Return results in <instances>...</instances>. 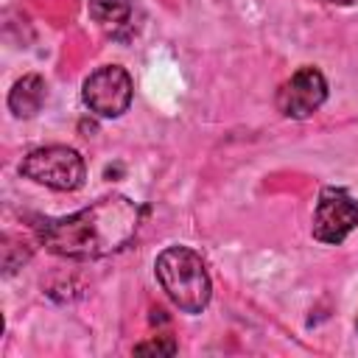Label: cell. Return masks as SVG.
<instances>
[{
  "label": "cell",
  "mask_w": 358,
  "mask_h": 358,
  "mask_svg": "<svg viewBox=\"0 0 358 358\" xmlns=\"http://www.w3.org/2000/svg\"><path fill=\"white\" fill-rule=\"evenodd\" d=\"M179 347H176V341L171 338V336H154V338H148V341H140V344H134V352L137 355H148V352H154V355H173Z\"/></svg>",
  "instance_id": "9"
},
{
  "label": "cell",
  "mask_w": 358,
  "mask_h": 358,
  "mask_svg": "<svg viewBox=\"0 0 358 358\" xmlns=\"http://www.w3.org/2000/svg\"><path fill=\"white\" fill-rule=\"evenodd\" d=\"M134 98V81L126 67L103 64L92 70L81 84L84 106L98 117H120Z\"/></svg>",
  "instance_id": "4"
},
{
  "label": "cell",
  "mask_w": 358,
  "mask_h": 358,
  "mask_svg": "<svg viewBox=\"0 0 358 358\" xmlns=\"http://www.w3.org/2000/svg\"><path fill=\"white\" fill-rule=\"evenodd\" d=\"M355 327H358V319H355Z\"/></svg>",
  "instance_id": "11"
},
{
  "label": "cell",
  "mask_w": 358,
  "mask_h": 358,
  "mask_svg": "<svg viewBox=\"0 0 358 358\" xmlns=\"http://www.w3.org/2000/svg\"><path fill=\"white\" fill-rule=\"evenodd\" d=\"M324 101H327V78L322 76L319 67H310V64L291 73V78L280 84L277 98H274L277 112L291 120L310 117Z\"/></svg>",
  "instance_id": "6"
},
{
  "label": "cell",
  "mask_w": 358,
  "mask_h": 358,
  "mask_svg": "<svg viewBox=\"0 0 358 358\" xmlns=\"http://www.w3.org/2000/svg\"><path fill=\"white\" fill-rule=\"evenodd\" d=\"M92 22L115 42H131L140 31V14L131 0H90Z\"/></svg>",
  "instance_id": "7"
},
{
  "label": "cell",
  "mask_w": 358,
  "mask_h": 358,
  "mask_svg": "<svg viewBox=\"0 0 358 358\" xmlns=\"http://www.w3.org/2000/svg\"><path fill=\"white\" fill-rule=\"evenodd\" d=\"M358 227V199L344 187H322L313 210V238L319 243H341Z\"/></svg>",
  "instance_id": "5"
},
{
  "label": "cell",
  "mask_w": 358,
  "mask_h": 358,
  "mask_svg": "<svg viewBox=\"0 0 358 358\" xmlns=\"http://www.w3.org/2000/svg\"><path fill=\"white\" fill-rule=\"evenodd\" d=\"M154 274L165 296L182 313H201L210 305L213 282L204 260L187 246H168L154 260Z\"/></svg>",
  "instance_id": "2"
},
{
  "label": "cell",
  "mask_w": 358,
  "mask_h": 358,
  "mask_svg": "<svg viewBox=\"0 0 358 358\" xmlns=\"http://www.w3.org/2000/svg\"><path fill=\"white\" fill-rule=\"evenodd\" d=\"M20 173L50 190L70 193L84 185L87 165H84V157L70 145H39L22 157Z\"/></svg>",
  "instance_id": "3"
},
{
  "label": "cell",
  "mask_w": 358,
  "mask_h": 358,
  "mask_svg": "<svg viewBox=\"0 0 358 358\" xmlns=\"http://www.w3.org/2000/svg\"><path fill=\"white\" fill-rule=\"evenodd\" d=\"M327 3H336V6H352L355 0H327Z\"/></svg>",
  "instance_id": "10"
},
{
  "label": "cell",
  "mask_w": 358,
  "mask_h": 358,
  "mask_svg": "<svg viewBox=\"0 0 358 358\" xmlns=\"http://www.w3.org/2000/svg\"><path fill=\"white\" fill-rule=\"evenodd\" d=\"M45 98H48L45 78L36 76V73H28L20 81H14V87L8 92V109H11L14 117H34L42 109Z\"/></svg>",
  "instance_id": "8"
},
{
  "label": "cell",
  "mask_w": 358,
  "mask_h": 358,
  "mask_svg": "<svg viewBox=\"0 0 358 358\" xmlns=\"http://www.w3.org/2000/svg\"><path fill=\"white\" fill-rule=\"evenodd\" d=\"M140 218H143V210L137 201H131L129 196L112 193L78 213L36 221L34 235L56 257L98 260L120 252L134 238Z\"/></svg>",
  "instance_id": "1"
}]
</instances>
